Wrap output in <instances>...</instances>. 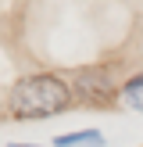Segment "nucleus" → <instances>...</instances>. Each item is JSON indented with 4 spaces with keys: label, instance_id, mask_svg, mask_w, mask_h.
<instances>
[{
    "label": "nucleus",
    "instance_id": "nucleus-1",
    "mask_svg": "<svg viewBox=\"0 0 143 147\" xmlns=\"http://www.w3.org/2000/svg\"><path fill=\"white\" fill-rule=\"evenodd\" d=\"M68 104H72V90H64V83L54 76H29L14 83L11 97H7V108L18 119H47V115L64 111Z\"/></svg>",
    "mask_w": 143,
    "mask_h": 147
},
{
    "label": "nucleus",
    "instance_id": "nucleus-2",
    "mask_svg": "<svg viewBox=\"0 0 143 147\" xmlns=\"http://www.w3.org/2000/svg\"><path fill=\"white\" fill-rule=\"evenodd\" d=\"M122 100H125L129 108H136V111H143V76H136V79H129V83H125Z\"/></svg>",
    "mask_w": 143,
    "mask_h": 147
},
{
    "label": "nucleus",
    "instance_id": "nucleus-3",
    "mask_svg": "<svg viewBox=\"0 0 143 147\" xmlns=\"http://www.w3.org/2000/svg\"><path fill=\"white\" fill-rule=\"evenodd\" d=\"M79 144H100V133L86 129V133H68V136H57V147H79Z\"/></svg>",
    "mask_w": 143,
    "mask_h": 147
}]
</instances>
